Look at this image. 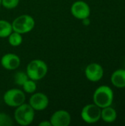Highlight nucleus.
<instances>
[{"label": "nucleus", "instance_id": "f257e3e1", "mask_svg": "<svg viewBox=\"0 0 125 126\" xmlns=\"http://www.w3.org/2000/svg\"><path fill=\"white\" fill-rule=\"evenodd\" d=\"M26 72L29 79L35 81L42 80L48 73V65L41 59H34L29 62Z\"/></svg>", "mask_w": 125, "mask_h": 126}, {"label": "nucleus", "instance_id": "f03ea898", "mask_svg": "<svg viewBox=\"0 0 125 126\" xmlns=\"http://www.w3.org/2000/svg\"><path fill=\"white\" fill-rule=\"evenodd\" d=\"M94 103L103 109L112 105L113 101V92L108 86H100L93 94Z\"/></svg>", "mask_w": 125, "mask_h": 126}, {"label": "nucleus", "instance_id": "7ed1b4c3", "mask_svg": "<svg viewBox=\"0 0 125 126\" xmlns=\"http://www.w3.org/2000/svg\"><path fill=\"white\" fill-rule=\"evenodd\" d=\"M35 111L29 103H23L15 108L14 120L20 126H27L32 123L35 119Z\"/></svg>", "mask_w": 125, "mask_h": 126}, {"label": "nucleus", "instance_id": "20e7f679", "mask_svg": "<svg viewBox=\"0 0 125 126\" xmlns=\"http://www.w3.org/2000/svg\"><path fill=\"white\" fill-rule=\"evenodd\" d=\"M11 24L13 31L23 35L30 32L34 29L35 21L31 16L28 14H23L16 17Z\"/></svg>", "mask_w": 125, "mask_h": 126}, {"label": "nucleus", "instance_id": "39448f33", "mask_svg": "<svg viewBox=\"0 0 125 126\" xmlns=\"http://www.w3.org/2000/svg\"><path fill=\"white\" fill-rule=\"evenodd\" d=\"M26 95L24 91L13 88L6 91L3 96L4 103L10 107L16 108L25 103Z\"/></svg>", "mask_w": 125, "mask_h": 126}, {"label": "nucleus", "instance_id": "423d86ee", "mask_svg": "<svg viewBox=\"0 0 125 126\" xmlns=\"http://www.w3.org/2000/svg\"><path fill=\"white\" fill-rule=\"evenodd\" d=\"M101 110L102 109L94 103L88 104L82 109L81 118L88 124L96 123L101 119Z\"/></svg>", "mask_w": 125, "mask_h": 126}, {"label": "nucleus", "instance_id": "0eeeda50", "mask_svg": "<svg viewBox=\"0 0 125 126\" xmlns=\"http://www.w3.org/2000/svg\"><path fill=\"white\" fill-rule=\"evenodd\" d=\"M29 104L36 111H43L47 109L49 104L48 96L42 92H35L29 100Z\"/></svg>", "mask_w": 125, "mask_h": 126}, {"label": "nucleus", "instance_id": "6e6552de", "mask_svg": "<svg viewBox=\"0 0 125 126\" xmlns=\"http://www.w3.org/2000/svg\"><path fill=\"white\" fill-rule=\"evenodd\" d=\"M71 15L80 20L89 18L91 14V8L89 5L84 1L79 0L74 1L71 7Z\"/></svg>", "mask_w": 125, "mask_h": 126}, {"label": "nucleus", "instance_id": "1a4fd4ad", "mask_svg": "<svg viewBox=\"0 0 125 126\" xmlns=\"http://www.w3.org/2000/svg\"><path fill=\"white\" fill-rule=\"evenodd\" d=\"M85 75L89 81L94 83L98 82L104 75V69L100 64L91 63L85 67Z\"/></svg>", "mask_w": 125, "mask_h": 126}, {"label": "nucleus", "instance_id": "9d476101", "mask_svg": "<svg viewBox=\"0 0 125 126\" xmlns=\"http://www.w3.org/2000/svg\"><path fill=\"white\" fill-rule=\"evenodd\" d=\"M49 121L52 126H69L71 121V117L69 111L60 109L52 114Z\"/></svg>", "mask_w": 125, "mask_h": 126}, {"label": "nucleus", "instance_id": "9b49d317", "mask_svg": "<svg viewBox=\"0 0 125 126\" xmlns=\"http://www.w3.org/2000/svg\"><path fill=\"white\" fill-rule=\"evenodd\" d=\"M1 65L7 70L12 71L17 69L21 64V59L15 53L4 54L1 58Z\"/></svg>", "mask_w": 125, "mask_h": 126}, {"label": "nucleus", "instance_id": "f8f14e48", "mask_svg": "<svg viewBox=\"0 0 125 126\" xmlns=\"http://www.w3.org/2000/svg\"><path fill=\"white\" fill-rule=\"evenodd\" d=\"M111 80L114 86L119 89L125 88V69H120L113 72Z\"/></svg>", "mask_w": 125, "mask_h": 126}, {"label": "nucleus", "instance_id": "ddd939ff", "mask_svg": "<svg viewBox=\"0 0 125 126\" xmlns=\"http://www.w3.org/2000/svg\"><path fill=\"white\" fill-rule=\"evenodd\" d=\"M117 118V113L116 110L111 106L103 108L101 110V119L108 123H113Z\"/></svg>", "mask_w": 125, "mask_h": 126}, {"label": "nucleus", "instance_id": "4468645a", "mask_svg": "<svg viewBox=\"0 0 125 126\" xmlns=\"http://www.w3.org/2000/svg\"><path fill=\"white\" fill-rule=\"evenodd\" d=\"M12 32V24L6 20L0 19V38H7Z\"/></svg>", "mask_w": 125, "mask_h": 126}, {"label": "nucleus", "instance_id": "2eb2a0df", "mask_svg": "<svg viewBox=\"0 0 125 126\" xmlns=\"http://www.w3.org/2000/svg\"><path fill=\"white\" fill-rule=\"evenodd\" d=\"M7 38H8V43L10 44V46H12L13 47L20 46L23 41L22 35L18 32H16L15 31H13L9 35Z\"/></svg>", "mask_w": 125, "mask_h": 126}, {"label": "nucleus", "instance_id": "dca6fc26", "mask_svg": "<svg viewBox=\"0 0 125 126\" xmlns=\"http://www.w3.org/2000/svg\"><path fill=\"white\" fill-rule=\"evenodd\" d=\"M23 91L27 94H33L36 92L37 84L36 81L32 79H28L23 85H22Z\"/></svg>", "mask_w": 125, "mask_h": 126}, {"label": "nucleus", "instance_id": "f3484780", "mask_svg": "<svg viewBox=\"0 0 125 126\" xmlns=\"http://www.w3.org/2000/svg\"><path fill=\"white\" fill-rule=\"evenodd\" d=\"M29 79V77L26 72L23 71H18L14 75V81L15 83L22 86V85Z\"/></svg>", "mask_w": 125, "mask_h": 126}, {"label": "nucleus", "instance_id": "a211bd4d", "mask_svg": "<svg viewBox=\"0 0 125 126\" xmlns=\"http://www.w3.org/2000/svg\"><path fill=\"white\" fill-rule=\"evenodd\" d=\"M13 122L12 118L4 112H0V126H12Z\"/></svg>", "mask_w": 125, "mask_h": 126}, {"label": "nucleus", "instance_id": "6ab92c4d", "mask_svg": "<svg viewBox=\"0 0 125 126\" xmlns=\"http://www.w3.org/2000/svg\"><path fill=\"white\" fill-rule=\"evenodd\" d=\"M19 1L20 0H1V5L7 10H13L18 5Z\"/></svg>", "mask_w": 125, "mask_h": 126}, {"label": "nucleus", "instance_id": "aec40b11", "mask_svg": "<svg viewBox=\"0 0 125 126\" xmlns=\"http://www.w3.org/2000/svg\"><path fill=\"white\" fill-rule=\"evenodd\" d=\"M39 126H52V124H51V123H50V121L49 120H43V121H42V122H41L40 123H39Z\"/></svg>", "mask_w": 125, "mask_h": 126}, {"label": "nucleus", "instance_id": "412c9836", "mask_svg": "<svg viewBox=\"0 0 125 126\" xmlns=\"http://www.w3.org/2000/svg\"><path fill=\"white\" fill-rule=\"evenodd\" d=\"M82 21H83V24L85 26H88V25L90 24V23H91L90 19H89L88 18H84V19H83Z\"/></svg>", "mask_w": 125, "mask_h": 126}, {"label": "nucleus", "instance_id": "4be33fe9", "mask_svg": "<svg viewBox=\"0 0 125 126\" xmlns=\"http://www.w3.org/2000/svg\"><path fill=\"white\" fill-rule=\"evenodd\" d=\"M1 5V0H0V6Z\"/></svg>", "mask_w": 125, "mask_h": 126}, {"label": "nucleus", "instance_id": "5701e85b", "mask_svg": "<svg viewBox=\"0 0 125 126\" xmlns=\"http://www.w3.org/2000/svg\"></svg>", "mask_w": 125, "mask_h": 126}]
</instances>
